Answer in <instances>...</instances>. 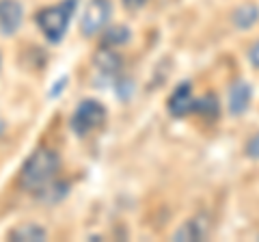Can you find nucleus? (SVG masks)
<instances>
[{
	"label": "nucleus",
	"mask_w": 259,
	"mask_h": 242,
	"mask_svg": "<svg viewBox=\"0 0 259 242\" xmlns=\"http://www.w3.org/2000/svg\"><path fill=\"white\" fill-rule=\"evenodd\" d=\"M110 15H112L110 0H89L82 18H80V33L84 37L100 35L104 30V26L108 24Z\"/></svg>",
	"instance_id": "obj_4"
},
{
	"label": "nucleus",
	"mask_w": 259,
	"mask_h": 242,
	"mask_svg": "<svg viewBox=\"0 0 259 242\" xmlns=\"http://www.w3.org/2000/svg\"><path fill=\"white\" fill-rule=\"evenodd\" d=\"M24 9L18 0H0V33L3 35H15L22 26Z\"/></svg>",
	"instance_id": "obj_7"
},
{
	"label": "nucleus",
	"mask_w": 259,
	"mask_h": 242,
	"mask_svg": "<svg viewBox=\"0 0 259 242\" xmlns=\"http://www.w3.org/2000/svg\"><path fill=\"white\" fill-rule=\"evenodd\" d=\"M250 98H253V91L244 80L233 83V87L229 89V112L231 115H244L250 106Z\"/></svg>",
	"instance_id": "obj_9"
},
{
	"label": "nucleus",
	"mask_w": 259,
	"mask_h": 242,
	"mask_svg": "<svg viewBox=\"0 0 259 242\" xmlns=\"http://www.w3.org/2000/svg\"><path fill=\"white\" fill-rule=\"evenodd\" d=\"M108 119V110L100 100L87 98L76 106L74 115L69 119V128L76 136H87L93 130H100V128L106 124Z\"/></svg>",
	"instance_id": "obj_3"
},
{
	"label": "nucleus",
	"mask_w": 259,
	"mask_h": 242,
	"mask_svg": "<svg viewBox=\"0 0 259 242\" xmlns=\"http://www.w3.org/2000/svg\"><path fill=\"white\" fill-rule=\"evenodd\" d=\"M166 108L173 117H186L194 112L197 108V98L192 95V85L190 83H182L175 91L168 95V102H166Z\"/></svg>",
	"instance_id": "obj_5"
},
{
	"label": "nucleus",
	"mask_w": 259,
	"mask_h": 242,
	"mask_svg": "<svg viewBox=\"0 0 259 242\" xmlns=\"http://www.w3.org/2000/svg\"><path fill=\"white\" fill-rule=\"evenodd\" d=\"M59 156L48 147H39L28 156L20 171V186L32 195H41L54 184L59 173Z\"/></svg>",
	"instance_id": "obj_1"
},
{
	"label": "nucleus",
	"mask_w": 259,
	"mask_h": 242,
	"mask_svg": "<svg viewBox=\"0 0 259 242\" xmlns=\"http://www.w3.org/2000/svg\"><path fill=\"white\" fill-rule=\"evenodd\" d=\"M76 9H78V0H63L59 5H50V7H44V9L37 11L35 22L48 42L50 44L63 42Z\"/></svg>",
	"instance_id": "obj_2"
},
{
	"label": "nucleus",
	"mask_w": 259,
	"mask_h": 242,
	"mask_svg": "<svg viewBox=\"0 0 259 242\" xmlns=\"http://www.w3.org/2000/svg\"><path fill=\"white\" fill-rule=\"evenodd\" d=\"M102 46L104 48H117V46H123L130 42V28L123 26V24H115V26H110L104 30L102 35Z\"/></svg>",
	"instance_id": "obj_11"
},
{
	"label": "nucleus",
	"mask_w": 259,
	"mask_h": 242,
	"mask_svg": "<svg viewBox=\"0 0 259 242\" xmlns=\"http://www.w3.org/2000/svg\"><path fill=\"white\" fill-rule=\"evenodd\" d=\"M248 61H250V65H253L255 69H259V39L248 48Z\"/></svg>",
	"instance_id": "obj_16"
},
{
	"label": "nucleus",
	"mask_w": 259,
	"mask_h": 242,
	"mask_svg": "<svg viewBox=\"0 0 259 242\" xmlns=\"http://www.w3.org/2000/svg\"><path fill=\"white\" fill-rule=\"evenodd\" d=\"M147 5V0H123V7L127 11H139Z\"/></svg>",
	"instance_id": "obj_17"
},
{
	"label": "nucleus",
	"mask_w": 259,
	"mask_h": 242,
	"mask_svg": "<svg viewBox=\"0 0 259 242\" xmlns=\"http://www.w3.org/2000/svg\"><path fill=\"white\" fill-rule=\"evenodd\" d=\"M257 20H259V11L255 5H244L233 13V22H236L238 28H250Z\"/></svg>",
	"instance_id": "obj_12"
},
{
	"label": "nucleus",
	"mask_w": 259,
	"mask_h": 242,
	"mask_svg": "<svg viewBox=\"0 0 259 242\" xmlns=\"http://www.w3.org/2000/svg\"><path fill=\"white\" fill-rule=\"evenodd\" d=\"M246 154H248V158L259 160V132L248 141V145H246Z\"/></svg>",
	"instance_id": "obj_15"
},
{
	"label": "nucleus",
	"mask_w": 259,
	"mask_h": 242,
	"mask_svg": "<svg viewBox=\"0 0 259 242\" xmlns=\"http://www.w3.org/2000/svg\"><path fill=\"white\" fill-rule=\"evenodd\" d=\"M46 238H48L46 227L37 223H22L9 231V240L13 242H44Z\"/></svg>",
	"instance_id": "obj_10"
},
{
	"label": "nucleus",
	"mask_w": 259,
	"mask_h": 242,
	"mask_svg": "<svg viewBox=\"0 0 259 242\" xmlns=\"http://www.w3.org/2000/svg\"><path fill=\"white\" fill-rule=\"evenodd\" d=\"M112 83H115V91H117V95L121 100H127L130 95H132V83H130L127 78H119L117 76Z\"/></svg>",
	"instance_id": "obj_14"
},
{
	"label": "nucleus",
	"mask_w": 259,
	"mask_h": 242,
	"mask_svg": "<svg viewBox=\"0 0 259 242\" xmlns=\"http://www.w3.org/2000/svg\"><path fill=\"white\" fill-rule=\"evenodd\" d=\"M3 130H5V126H3V121H0V134H3Z\"/></svg>",
	"instance_id": "obj_18"
},
{
	"label": "nucleus",
	"mask_w": 259,
	"mask_h": 242,
	"mask_svg": "<svg viewBox=\"0 0 259 242\" xmlns=\"http://www.w3.org/2000/svg\"><path fill=\"white\" fill-rule=\"evenodd\" d=\"M209 233V219L207 214H197L182 223L180 227L173 231V240L175 242H192V240H205Z\"/></svg>",
	"instance_id": "obj_6"
},
{
	"label": "nucleus",
	"mask_w": 259,
	"mask_h": 242,
	"mask_svg": "<svg viewBox=\"0 0 259 242\" xmlns=\"http://www.w3.org/2000/svg\"><path fill=\"white\" fill-rule=\"evenodd\" d=\"M93 65L95 69L100 71L102 76L106 78H112L115 80L119 74H121V67H123V61H121V56L112 50V48H100V50L95 52L93 56Z\"/></svg>",
	"instance_id": "obj_8"
},
{
	"label": "nucleus",
	"mask_w": 259,
	"mask_h": 242,
	"mask_svg": "<svg viewBox=\"0 0 259 242\" xmlns=\"http://www.w3.org/2000/svg\"><path fill=\"white\" fill-rule=\"evenodd\" d=\"M194 112H201L203 117L214 119L218 115V100L214 98V95H205V98L197 100V108H194Z\"/></svg>",
	"instance_id": "obj_13"
}]
</instances>
